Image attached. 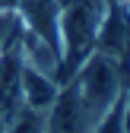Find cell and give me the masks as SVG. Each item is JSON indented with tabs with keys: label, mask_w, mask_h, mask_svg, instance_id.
<instances>
[{
	"label": "cell",
	"mask_w": 130,
	"mask_h": 133,
	"mask_svg": "<svg viewBox=\"0 0 130 133\" xmlns=\"http://www.w3.org/2000/svg\"><path fill=\"white\" fill-rule=\"evenodd\" d=\"M108 10V0H60V19H57V35H60V63H57V82H67L79 63L95 51L102 16Z\"/></svg>",
	"instance_id": "6da1fadb"
},
{
	"label": "cell",
	"mask_w": 130,
	"mask_h": 133,
	"mask_svg": "<svg viewBox=\"0 0 130 133\" xmlns=\"http://www.w3.org/2000/svg\"><path fill=\"white\" fill-rule=\"evenodd\" d=\"M67 82H73L79 102L86 105V111L95 117V124H99V117L118 102V98L124 95V89H127L124 86V60L92 51Z\"/></svg>",
	"instance_id": "7a4b0ae2"
},
{
	"label": "cell",
	"mask_w": 130,
	"mask_h": 133,
	"mask_svg": "<svg viewBox=\"0 0 130 133\" xmlns=\"http://www.w3.org/2000/svg\"><path fill=\"white\" fill-rule=\"evenodd\" d=\"M92 127H95V117L79 102L73 82H63L51 108L44 111V133H92Z\"/></svg>",
	"instance_id": "3957f363"
},
{
	"label": "cell",
	"mask_w": 130,
	"mask_h": 133,
	"mask_svg": "<svg viewBox=\"0 0 130 133\" xmlns=\"http://www.w3.org/2000/svg\"><path fill=\"white\" fill-rule=\"evenodd\" d=\"M95 51L124 60L130 54V6L121 0H108V10L102 16L99 38H95Z\"/></svg>",
	"instance_id": "277c9868"
},
{
	"label": "cell",
	"mask_w": 130,
	"mask_h": 133,
	"mask_svg": "<svg viewBox=\"0 0 130 133\" xmlns=\"http://www.w3.org/2000/svg\"><path fill=\"white\" fill-rule=\"evenodd\" d=\"M19 6V22L22 29L35 32L38 38L60 54V35H57V19H60V0H16Z\"/></svg>",
	"instance_id": "5b68a950"
},
{
	"label": "cell",
	"mask_w": 130,
	"mask_h": 133,
	"mask_svg": "<svg viewBox=\"0 0 130 133\" xmlns=\"http://www.w3.org/2000/svg\"><path fill=\"white\" fill-rule=\"evenodd\" d=\"M60 82L54 76H48L35 66L22 63V73H19V92H22V105L25 108H35V111H48L51 102L57 98Z\"/></svg>",
	"instance_id": "8992f818"
},
{
	"label": "cell",
	"mask_w": 130,
	"mask_h": 133,
	"mask_svg": "<svg viewBox=\"0 0 130 133\" xmlns=\"http://www.w3.org/2000/svg\"><path fill=\"white\" fill-rule=\"evenodd\" d=\"M3 133H44V111H35V108H19L6 121Z\"/></svg>",
	"instance_id": "52a82bcc"
},
{
	"label": "cell",
	"mask_w": 130,
	"mask_h": 133,
	"mask_svg": "<svg viewBox=\"0 0 130 133\" xmlns=\"http://www.w3.org/2000/svg\"><path fill=\"white\" fill-rule=\"evenodd\" d=\"M121 3H127V6H130V0H121Z\"/></svg>",
	"instance_id": "ba28073f"
}]
</instances>
